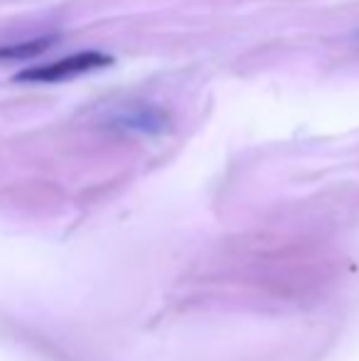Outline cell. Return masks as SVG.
<instances>
[{
	"label": "cell",
	"instance_id": "1",
	"mask_svg": "<svg viewBox=\"0 0 359 361\" xmlns=\"http://www.w3.org/2000/svg\"><path fill=\"white\" fill-rule=\"evenodd\" d=\"M111 64H114L111 54L99 52V49H84V52H74L69 57L57 59V62L25 69V72L15 74V81H23V84H57V81H67L74 79V76L111 67Z\"/></svg>",
	"mask_w": 359,
	"mask_h": 361
},
{
	"label": "cell",
	"instance_id": "2",
	"mask_svg": "<svg viewBox=\"0 0 359 361\" xmlns=\"http://www.w3.org/2000/svg\"><path fill=\"white\" fill-rule=\"evenodd\" d=\"M111 126L118 130H138V133H160L168 128L165 111L155 109L153 104H128L121 111H114Z\"/></svg>",
	"mask_w": 359,
	"mask_h": 361
},
{
	"label": "cell",
	"instance_id": "3",
	"mask_svg": "<svg viewBox=\"0 0 359 361\" xmlns=\"http://www.w3.org/2000/svg\"><path fill=\"white\" fill-rule=\"evenodd\" d=\"M57 37H37V39H28V42L20 44H5L0 47V62H8V59H28V57H37L44 49H49L54 44Z\"/></svg>",
	"mask_w": 359,
	"mask_h": 361
}]
</instances>
